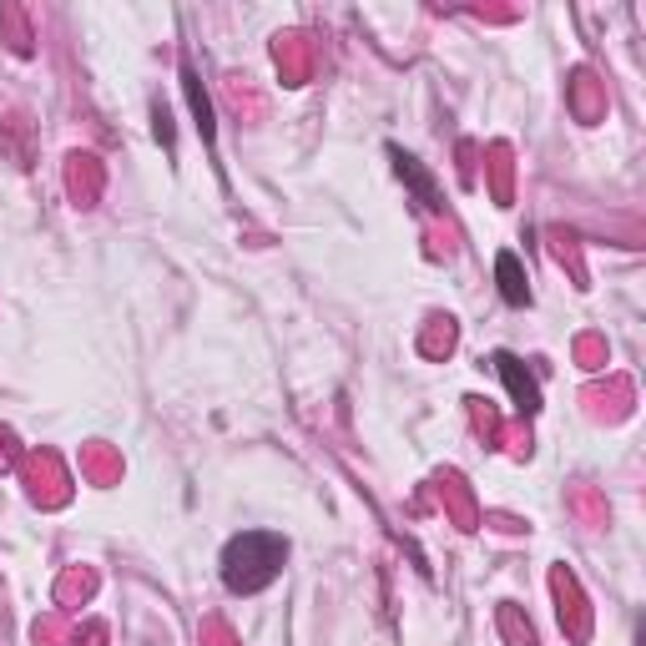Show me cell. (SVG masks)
<instances>
[{"mask_svg":"<svg viewBox=\"0 0 646 646\" xmlns=\"http://www.w3.org/2000/svg\"><path fill=\"white\" fill-rule=\"evenodd\" d=\"M283 556H288V541H283V535L243 531L233 546L223 550V581H227V591H237V597H253V591H263V586L278 576Z\"/></svg>","mask_w":646,"mask_h":646,"instance_id":"obj_1","label":"cell"},{"mask_svg":"<svg viewBox=\"0 0 646 646\" xmlns=\"http://www.w3.org/2000/svg\"><path fill=\"white\" fill-rule=\"evenodd\" d=\"M182 91H187V101H192V116H198V126H202V142L212 147V101H208V91H202L192 66H182Z\"/></svg>","mask_w":646,"mask_h":646,"instance_id":"obj_5","label":"cell"},{"mask_svg":"<svg viewBox=\"0 0 646 646\" xmlns=\"http://www.w3.org/2000/svg\"><path fill=\"white\" fill-rule=\"evenodd\" d=\"M389 157H394L399 177H404V182H410V187H414V198H420V202H424V208H430V212H439V208H445V198H439V187H435V177L424 172V167H420V162H414V157H410V152H399V147H389Z\"/></svg>","mask_w":646,"mask_h":646,"instance_id":"obj_4","label":"cell"},{"mask_svg":"<svg viewBox=\"0 0 646 646\" xmlns=\"http://www.w3.org/2000/svg\"><path fill=\"white\" fill-rule=\"evenodd\" d=\"M495 283H500V299L510 303V309H525L531 303V278H525V263L515 258V253H495Z\"/></svg>","mask_w":646,"mask_h":646,"instance_id":"obj_3","label":"cell"},{"mask_svg":"<svg viewBox=\"0 0 646 646\" xmlns=\"http://www.w3.org/2000/svg\"><path fill=\"white\" fill-rule=\"evenodd\" d=\"M490 364H495V374L505 379L510 399H515V410H521V414H535V410H541V385H535V374L525 369L515 354H505V348H500V354H490Z\"/></svg>","mask_w":646,"mask_h":646,"instance_id":"obj_2","label":"cell"}]
</instances>
